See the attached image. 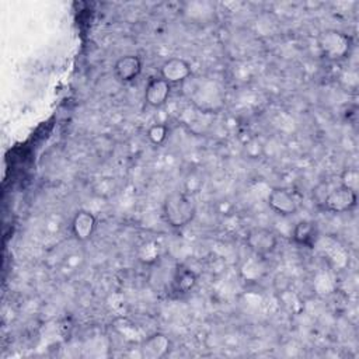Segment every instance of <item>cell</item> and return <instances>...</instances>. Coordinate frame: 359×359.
<instances>
[{
    "mask_svg": "<svg viewBox=\"0 0 359 359\" xmlns=\"http://www.w3.org/2000/svg\"><path fill=\"white\" fill-rule=\"evenodd\" d=\"M165 222L172 227L187 226L195 216V205L188 195L182 192L170 194L163 203Z\"/></svg>",
    "mask_w": 359,
    "mask_h": 359,
    "instance_id": "cell-1",
    "label": "cell"
},
{
    "mask_svg": "<svg viewBox=\"0 0 359 359\" xmlns=\"http://www.w3.org/2000/svg\"><path fill=\"white\" fill-rule=\"evenodd\" d=\"M318 48L327 59L339 60L349 53L351 38L341 31L327 29L318 36Z\"/></svg>",
    "mask_w": 359,
    "mask_h": 359,
    "instance_id": "cell-2",
    "label": "cell"
},
{
    "mask_svg": "<svg viewBox=\"0 0 359 359\" xmlns=\"http://www.w3.org/2000/svg\"><path fill=\"white\" fill-rule=\"evenodd\" d=\"M247 245L259 257H265L275 251L278 245V234L266 227H255L245 237Z\"/></svg>",
    "mask_w": 359,
    "mask_h": 359,
    "instance_id": "cell-3",
    "label": "cell"
},
{
    "mask_svg": "<svg viewBox=\"0 0 359 359\" xmlns=\"http://www.w3.org/2000/svg\"><path fill=\"white\" fill-rule=\"evenodd\" d=\"M358 202V195L356 191L339 185L334 189H331L323 203L324 209L334 212V213H344V212H349L356 206Z\"/></svg>",
    "mask_w": 359,
    "mask_h": 359,
    "instance_id": "cell-4",
    "label": "cell"
},
{
    "mask_svg": "<svg viewBox=\"0 0 359 359\" xmlns=\"http://www.w3.org/2000/svg\"><path fill=\"white\" fill-rule=\"evenodd\" d=\"M268 205L276 213L290 216L299 210V198L287 188H273L268 195Z\"/></svg>",
    "mask_w": 359,
    "mask_h": 359,
    "instance_id": "cell-5",
    "label": "cell"
},
{
    "mask_svg": "<svg viewBox=\"0 0 359 359\" xmlns=\"http://www.w3.org/2000/svg\"><path fill=\"white\" fill-rule=\"evenodd\" d=\"M191 76V65L181 57H171L160 67V77L170 84L185 81Z\"/></svg>",
    "mask_w": 359,
    "mask_h": 359,
    "instance_id": "cell-6",
    "label": "cell"
},
{
    "mask_svg": "<svg viewBox=\"0 0 359 359\" xmlns=\"http://www.w3.org/2000/svg\"><path fill=\"white\" fill-rule=\"evenodd\" d=\"M171 93V84L163 77H153L147 81L144 88V101L150 107H161L165 104Z\"/></svg>",
    "mask_w": 359,
    "mask_h": 359,
    "instance_id": "cell-7",
    "label": "cell"
},
{
    "mask_svg": "<svg viewBox=\"0 0 359 359\" xmlns=\"http://www.w3.org/2000/svg\"><path fill=\"white\" fill-rule=\"evenodd\" d=\"M170 338L161 332H156L143 339L140 346V355L146 359L164 358L170 351Z\"/></svg>",
    "mask_w": 359,
    "mask_h": 359,
    "instance_id": "cell-8",
    "label": "cell"
},
{
    "mask_svg": "<svg viewBox=\"0 0 359 359\" xmlns=\"http://www.w3.org/2000/svg\"><path fill=\"white\" fill-rule=\"evenodd\" d=\"M142 72V60L136 55H125L114 65V74L122 83L133 81Z\"/></svg>",
    "mask_w": 359,
    "mask_h": 359,
    "instance_id": "cell-9",
    "label": "cell"
},
{
    "mask_svg": "<svg viewBox=\"0 0 359 359\" xmlns=\"http://www.w3.org/2000/svg\"><path fill=\"white\" fill-rule=\"evenodd\" d=\"M97 226L95 216L87 210H79L72 220V233L79 241H87Z\"/></svg>",
    "mask_w": 359,
    "mask_h": 359,
    "instance_id": "cell-10",
    "label": "cell"
},
{
    "mask_svg": "<svg viewBox=\"0 0 359 359\" xmlns=\"http://www.w3.org/2000/svg\"><path fill=\"white\" fill-rule=\"evenodd\" d=\"M292 237L299 245L313 248L318 238V229L311 220H300L293 227Z\"/></svg>",
    "mask_w": 359,
    "mask_h": 359,
    "instance_id": "cell-11",
    "label": "cell"
},
{
    "mask_svg": "<svg viewBox=\"0 0 359 359\" xmlns=\"http://www.w3.org/2000/svg\"><path fill=\"white\" fill-rule=\"evenodd\" d=\"M196 282H198L196 273L192 269L182 268V266L175 271V275L172 279L174 289L178 293H187V292L192 290L195 287Z\"/></svg>",
    "mask_w": 359,
    "mask_h": 359,
    "instance_id": "cell-12",
    "label": "cell"
},
{
    "mask_svg": "<svg viewBox=\"0 0 359 359\" xmlns=\"http://www.w3.org/2000/svg\"><path fill=\"white\" fill-rule=\"evenodd\" d=\"M137 257L144 264H153L158 258V244L156 241H146L137 250Z\"/></svg>",
    "mask_w": 359,
    "mask_h": 359,
    "instance_id": "cell-13",
    "label": "cell"
},
{
    "mask_svg": "<svg viewBox=\"0 0 359 359\" xmlns=\"http://www.w3.org/2000/svg\"><path fill=\"white\" fill-rule=\"evenodd\" d=\"M147 137L150 139L151 143L161 144L165 140V137H167V128L164 125H161V123H156V125L149 128Z\"/></svg>",
    "mask_w": 359,
    "mask_h": 359,
    "instance_id": "cell-14",
    "label": "cell"
},
{
    "mask_svg": "<svg viewBox=\"0 0 359 359\" xmlns=\"http://www.w3.org/2000/svg\"><path fill=\"white\" fill-rule=\"evenodd\" d=\"M358 180H359L358 171L355 168H348L342 174V184L341 185L356 191L358 189Z\"/></svg>",
    "mask_w": 359,
    "mask_h": 359,
    "instance_id": "cell-15",
    "label": "cell"
}]
</instances>
